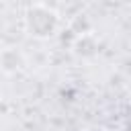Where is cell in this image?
<instances>
[{
	"label": "cell",
	"mask_w": 131,
	"mask_h": 131,
	"mask_svg": "<svg viewBox=\"0 0 131 131\" xmlns=\"http://www.w3.org/2000/svg\"><path fill=\"white\" fill-rule=\"evenodd\" d=\"M25 25H27L29 35L45 39V37L53 35V31L57 27V14L45 6H33V8H29V12L25 16Z\"/></svg>",
	"instance_id": "1"
},
{
	"label": "cell",
	"mask_w": 131,
	"mask_h": 131,
	"mask_svg": "<svg viewBox=\"0 0 131 131\" xmlns=\"http://www.w3.org/2000/svg\"><path fill=\"white\" fill-rule=\"evenodd\" d=\"M25 66V57L18 47H4L0 51V70L6 74H14Z\"/></svg>",
	"instance_id": "2"
}]
</instances>
